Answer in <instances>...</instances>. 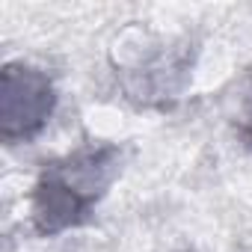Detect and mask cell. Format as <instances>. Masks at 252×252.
<instances>
[{
    "instance_id": "obj_1",
    "label": "cell",
    "mask_w": 252,
    "mask_h": 252,
    "mask_svg": "<svg viewBox=\"0 0 252 252\" xmlns=\"http://www.w3.org/2000/svg\"><path fill=\"white\" fill-rule=\"evenodd\" d=\"M125 166V149L107 140H89L42 163L30 190V225L39 237H57L95 217Z\"/></svg>"
},
{
    "instance_id": "obj_2",
    "label": "cell",
    "mask_w": 252,
    "mask_h": 252,
    "mask_svg": "<svg viewBox=\"0 0 252 252\" xmlns=\"http://www.w3.org/2000/svg\"><path fill=\"white\" fill-rule=\"evenodd\" d=\"M196 42L190 36H160L143 27H128L110 51V65L119 89L140 110H172L196 65Z\"/></svg>"
},
{
    "instance_id": "obj_3",
    "label": "cell",
    "mask_w": 252,
    "mask_h": 252,
    "mask_svg": "<svg viewBox=\"0 0 252 252\" xmlns=\"http://www.w3.org/2000/svg\"><path fill=\"white\" fill-rule=\"evenodd\" d=\"M57 110L54 77L27 63H6L0 71V140L33 143Z\"/></svg>"
},
{
    "instance_id": "obj_4",
    "label": "cell",
    "mask_w": 252,
    "mask_h": 252,
    "mask_svg": "<svg viewBox=\"0 0 252 252\" xmlns=\"http://www.w3.org/2000/svg\"><path fill=\"white\" fill-rule=\"evenodd\" d=\"M237 131L246 140V146L252 149V77L246 83V98H243V110H240V119H237Z\"/></svg>"
}]
</instances>
